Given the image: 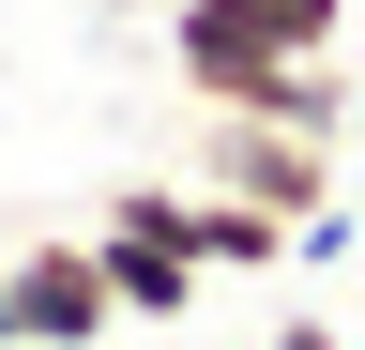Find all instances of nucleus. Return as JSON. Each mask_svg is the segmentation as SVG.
<instances>
[{
  "label": "nucleus",
  "mask_w": 365,
  "mask_h": 350,
  "mask_svg": "<svg viewBox=\"0 0 365 350\" xmlns=\"http://www.w3.org/2000/svg\"><path fill=\"white\" fill-rule=\"evenodd\" d=\"M0 350H16V289H0Z\"/></svg>",
  "instance_id": "obj_8"
},
{
  "label": "nucleus",
  "mask_w": 365,
  "mask_h": 350,
  "mask_svg": "<svg viewBox=\"0 0 365 350\" xmlns=\"http://www.w3.org/2000/svg\"><path fill=\"white\" fill-rule=\"evenodd\" d=\"M168 76L182 107H244V122H304V138H350V61H304L259 0H168Z\"/></svg>",
  "instance_id": "obj_1"
},
{
  "label": "nucleus",
  "mask_w": 365,
  "mask_h": 350,
  "mask_svg": "<svg viewBox=\"0 0 365 350\" xmlns=\"http://www.w3.org/2000/svg\"><path fill=\"white\" fill-rule=\"evenodd\" d=\"M182 183H198V198H244V213H274L304 259H335V244H350V213H335V138H304V122L198 107V122H182Z\"/></svg>",
  "instance_id": "obj_2"
},
{
  "label": "nucleus",
  "mask_w": 365,
  "mask_h": 350,
  "mask_svg": "<svg viewBox=\"0 0 365 350\" xmlns=\"http://www.w3.org/2000/svg\"><path fill=\"white\" fill-rule=\"evenodd\" d=\"M91 259H107V289H122V320H182L213 274H198V244H182V183H122L107 213H91Z\"/></svg>",
  "instance_id": "obj_4"
},
{
  "label": "nucleus",
  "mask_w": 365,
  "mask_h": 350,
  "mask_svg": "<svg viewBox=\"0 0 365 350\" xmlns=\"http://www.w3.org/2000/svg\"><path fill=\"white\" fill-rule=\"evenodd\" d=\"M0 289H16V350H107L122 335V289H107V259H91V229L0 244Z\"/></svg>",
  "instance_id": "obj_3"
},
{
  "label": "nucleus",
  "mask_w": 365,
  "mask_h": 350,
  "mask_svg": "<svg viewBox=\"0 0 365 350\" xmlns=\"http://www.w3.org/2000/svg\"><path fill=\"white\" fill-rule=\"evenodd\" d=\"M350 335H365V320H350Z\"/></svg>",
  "instance_id": "obj_9"
},
{
  "label": "nucleus",
  "mask_w": 365,
  "mask_h": 350,
  "mask_svg": "<svg viewBox=\"0 0 365 350\" xmlns=\"http://www.w3.org/2000/svg\"><path fill=\"white\" fill-rule=\"evenodd\" d=\"M259 16H274V31H289V46H304V61H335V31H350V0H259Z\"/></svg>",
  "instance_id": "obj_6"
},
{
  "label": "nucleus",
  "mask_w": 365,
  "mask_h": 350,
  "mask_svg": "<svg viewBox=\"0 0 365 350\" xmlns=\"http://www.w3.org/2000/svg\"><path fill=\"white\" fill-rule=\"evenodd\" d=\"M182 244H198V274H289V229H274V213H244V198H198L182 183Z\"/></svg>",
  "instance_id": "obj_5"
},
{
  "label": "nucleus",
  "mask_w": 365,
  "mask_h": 350,
  "mask_svg": "<svg viewBox=\"0 0 365 350\" xmlns=\"http://www.w3.org/2000/svg\"><path fill=\"white\" fill-rule=\"evenodd\" d=\"M259 350H365V335H350V320H274Z\"/></svg>",
  "instance_id": "obj_7"
}]
</instances>
